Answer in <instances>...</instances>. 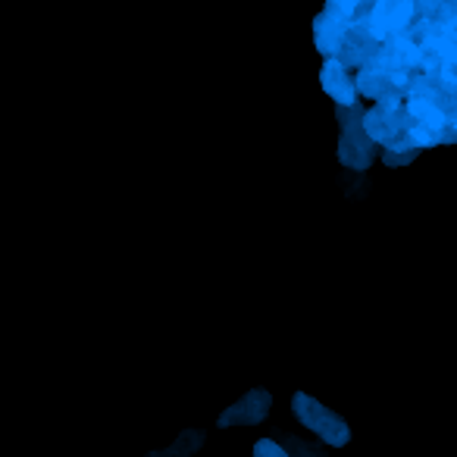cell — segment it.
I'll return each mask as SVG.
<instances>
[{
  "mask_svg": "<svg viewBox=\"0 0 457 457\" xmlns=\"http://www.w3.org/2000/svg\"><path fill=\"white\" fill-rule=\"evenodd\" d=\"M292 413L298 417V423L304 429H311L317 438H323L332 448H342L351 442V426L338 417L336 411H329L326 404H320L317 398H311L307 392H295L292 395Z\"/></svg>",
  "mask_w": 457,
  "mask_h": 457,
  "instance_id": "1",
  "label": "cell"
},
{
  "mask_svg": "<svg viewBox=\"0 0 457 457\" xmlns=\"http://www.w3.org/2000/svg\"><path fill=\"white\" fill-rule=\"evenodd\" d=\"M367 110L361 104L354 107H338V122H342V138H338V160L351 170H367L376 157V141L370 138L363 126Z\"/></svg>",
  "mask_w": 457,
  "mask_h": 457,
  "instance_id": "2",
  "label": "cell"
},
{
  "mask_svg": "<svg viewBox=\"0 0 457 457\" xmlns=\"http://www.w3.org/2000/svg\"><path fill=\"white\" fill-rule=\"evenodd\" d=\"M420 0H376L373 7L363 16V26L373 35L379 45H386L395 35H404L413 26V16H417Z\"/></svg>",
  "mask_w": 457,
  "mask_h": 457,
  "instance_id": "3",
  "label": "cell"
},
{
  "mask_svg": "<svg viewBox=\"0 0 457 457\" xmlns=\"http://www.w3.org/2000/svg\"><path fill=\"white\" fill-rule=\"evenodd\" d=\"M270 404H273V395L263 392V388H254V392L242 395L236 404H228L226 411L220 413L216 426H220V429H232V426H257L270 413Z\"/></svg>",
  "mask_w": 457,
  "mask_h": 457,
  "instance_id": "4",
  "label": "cell"
},
{
  "mask_svg": "<svg viewBox=\"0 0 457 457\" xmlns=\"http://www.w3.org/2000/svg\"><path fill=\"white\" fill-rule=\"evenodd\" d=\"M351 29H354L351 22L338 20V16H332L329 10H323V13L313 20V41H317V51L323 54L326 60L342 57L345 41H348Z\"/></svg>",
  "mask_w": 457,
  "mask_h": 457,
  "instance_id": "5",
  "label": "cell"
},
{
  "mask_svg": "<svg viewBox=\"0 0 457 457\" xmlns=\"http://www.w3.org/2000/svg\"><path fill=\"white\" fill-rule=\"evenodd\" d=\"M320 82H323V91L338 104V107H354L357 104V79H351L348 66L342 63L338 57L326 60L323 72H320Z\"/></svg>",
  "mask_w": 457,
  "mask_h": 457,
  "instance_id": "6",
  "label": "cell"
},
{
  "mask_svg": "<svg viewBox=\"0 0 457 457\" xmlns=\"http://www.w3.org/2000/svg\"><path fill=\"white\" fill-rule=\"evenodd\" d=\"M201 445H204V432L185 429L182 436H179L176 442L170 445V448L154 451V454H147V457H188V454H195V451L201 448Z\"/></svg>",
  "mask_w": 457,
  "mask_h": 457,
  "instance_id": "7",
  "label": "cell"
},
{
  "mask_svg": "<svg viewBox=\"0 0 457 457\" xmlns=\"http://www.w3.org/2000/svg\"><path fill=\"white\" fill-rule=\"evenodd\" d=\"M254 457H288V451L279 442H273V438H261L254 445Z\"/></svg>",
  "mask_w": 457,
  "mask_h": 457,
  "instance_id": "8",
  "label": "cell"
},
{
  "mask_svg": "<svg viewBox=\"0 0 457 457\" xmlns=\"http://www.w3.org/2000/svg\"><path fill=\"white\" fill-rule=\"evenodd\" d=\"M417 147H413V151H386L382 154V163L386 166H407V163H413V160H417Z\"/></svg>",
  "mask_w": 457,
  "mask_h": 457,
  "instance_id": "9",
  "label": "cell"
},
{
  "mask_svg": "<svg viewBox=\"0 0 457 457\" xmlns=\"http://www.w3.org/2000/svg\"><path fill=\"white\" fill-rule=\"evenodd\" d=\"M373 4H376V0H373Z\"/></svg>",
  "mask_w": 457,
  "mask_h": 457,
  "instance_id": "10",
  "label": "cell"
}]
</instances>
